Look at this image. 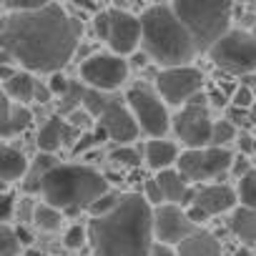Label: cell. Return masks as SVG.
Listing matches in <instances>:
<instances>
[{
    "label": "cell",
    "instance_id": "obj_28",
    "mask_svg": "<svg viewBox=\"0 0 256 256\" xmlns=\"http://www.w3.org/2000/svg\"><path fill=\"white\" fill-rule=\"evenodd\" d=\"M110 161L118 164L120 168H134L141 164V154L134 148V146H128V144H118L113 151H110Z\"/></svg>",
    "mask_w": 256,
    "mask_h": 256
},
{
    "label": "cell",
    "instance_id": "obj_17",
    "mask_svg": "<svg viewBox=\"0 0 256 256\" xmlns=\"http://www.w3.org/2000/svg\"><path fill=\"white\" fill-rule=\"evenodd\" d=\"M3 90L10 100L16 103H33L36 100V90H38V83L36 76L30 70H10V63H3Z\"/></svg>",
    "mask_w": 256,
    "mask_h": 256
},
{
    "label": "cell",
    "instance_id": "obj_22",
    "mask_svg": "<svg viewBox=\"0 0 256 256\" xmlns=\"http://www.w3.org/2000/svg\"><path fill=\"white\" fill-rule=\"evenodd\" d=\"M178 256H221V244L211 231L196 228L188 238L176 246Z\"/></svg>",
    "mask_w": 256,
    "mask_h": 256
},
{
    "label": "cell",
    "instance_id": "obj_12",
    "mask_svg": "<svg viewBox=\"0 0 256 256\" xmlns=\"http://www.w3.org/2000/svg\"><path fill=\"white\" fill-rule=\"evenodd\" d=\"M128 78V60L118 53H96L80 63V80L88 88L113 93Z\"/></svg>",
    "mask_w": 256,
    "mask_h": 256
},
{
    "label": "cell",
    "instance_id": "obj_1",
    "mask_svg": "<svg viewBox=\"0 0 256 256\" xmlns=\"http://www.w3.org/2000/svg\"><path fill=\"white\" fill-rule=\"evenodd\" d=\"M83 23L60 6L6 13L3 18V63H18L30 73L63 70L80 43Z\"/></svg>",
    "mask_w": 256,
    "mask_h": 256
},
{
    "label": "cell",
    "instance_id": "obj_38",
    "mask_svg": "<svg viewBox=\"0 0 256 256\" xmlns=\"http://www.w3.org/2000/svg\"><path fill=\"white\" fill-rule=\"evenodd\" d=\"M148 256H178V251L171 246V244H164V241H156L151 246V254Z\"/></svg>",
    "mask_w": 256,
    "mask_h": 256
},
{
    "label": "cell",
    "instance_id": "obj_45",
    "mask_svg": "<svg viewBox=\"0 0 256 256\" xmlns=\"http://www.w3.org/2000/svg\"><path fill=\"white\" fill-rule=\"evenodd\" d=\"M254 151H256V141H254Z\"/></svg>",
    "mask_w": 256,
    "mask_h": 256
},
{
    "label": "cell",
    "instance_id": "obj_18",
    "mask_svg": "<svg viewBox=\"0 0 256 256\" xmlns=\"http://www.w3.org/2000/svg\"><path fill=\"white\" fill-rule=\"evenodd\" d=\"M158 184H161V191H164V198L166 204H191L194 201V194L196 188H191V181L178 171V168H166V171H158Z\"/></svg>",
    "mask_w": 256,
    "mask_h": 256
},
{
    "label": "cell",
    "instance_id": "obj_47",
    "mask_svg": "<svg viewBox=\"0 0 256 256\" xmlns=\"http://www.w3.org/2000/svg\"><path fill=\"white\" fill-rule=\"evenodd\" d=\"M254 33H256V28H254Z\"/></svg>",
    "mask_w": 256,
    "mask_h": 256
},
{
    "label": "cell",
    "instance_id": "obj_13",
    "mask_svg": "<svg viewBox=\"0 0 256 256\" xmlns=\"http://www.w3.org/2000/svg\"><path fill=\"white\" fill-rule=\"evenodd\" d=\"M204 88V73L194 66H168L156 76V90L168 106H186Z\"/></svg>",
    "mask_w": 256,
    "mask_h": 256
},
{
    "label": "cell",
    "instance_id": "obj_21",
    "mask_svg": "<svg viewBox=\"0 0 256 256\" xmlns=\"http://www.w3.org/2000/svg\"><path fill=\"white\" fill-rule=\"evenodd\" d=\"M144 156H146V164L154 168V171H166L171 166L178 164V146L168 138H151L144 148Z\"/></svg>",
    "mask_w": 256,
    "mask_h": 256
},
{
    "label": "cell",
    "instance_id": "obj_42",
    "mask_svg": "<svg viewBox=\"0 0 256 256\" xmlns=\"http://www.w3.org/2000/svg\"><path fill=\"white\" fill-rule=\"evenodd\" d=\"M76 6H83V8H96V3H93V0H76Z\"/></svg>",
    "mask_w": 256,
    "mask_h": 256
},
{
    "label": "cell",
    "instance_id": "obj_41",
    "mask_svg": "<svg viewBox=\"0 0 256 256\" xmlns=\"http://www.w3.org/2000/svg\"><path fill=\"white\" fill-rule=\"evenodd\" d=\"M18 236H20V241H23V244H30V234H28L26 228H18Z\"/></svg>",
    "mask_w": 256,
    "mask_h": 256
},
{
    "label": "cell",
    "instance_id": "obj_5",
    "mask_svg": "<svg viewBox=\"0 0 256 256\" xmlns=\"http://www.w3.org/2000/svg\"><path fill=\"white\" fill-rule=\"evenodd\" d=\"M168 6L198 53H208L211 46L231 30L234 0H171Z\"/></svg>",
    "mask_w": 256,
    "mask_h": 256
},
{
    "label": "cell",
    "instance_id": "obj_43",
    "mask_svg": "<svg viewBox=\"0 0 256 256\" xmlns=\"http://www.w3.org/2000/svg\"><path fill=\"white\" fill-rule=\"evenodd\" d=\"M234 256H254V254H251V251H248V248H238V251H236V254H234Z\"/></svg>",
    "mask_w": 256,
    "mask_h": 256
},
{
    "label": "cell",
    "instance_id": "obj_29",
    "mask_svg": "<svg viewBox=\"0 0 256 256\" xmlns=\"http://www.w3.org/2000/svg\"><path fill=\"white\" fill-rule=\"evenodd\" d=\"M234 138H236V128H234L231 120H216L214 123V138H211L214 146H226Z\"/></svg>",
    "mask_w": 256,
    "mask_h": 256
},
{
    "label": "cell",
    "instance_id": "obj_32",
    "mask_svg": "<svg viewBox=\"0 0 256 256\" xmlns=\"http://www.w3.org/2000/svg\"><path fill=\"white\" fill-rule=\"evenodd\" d=\"M88 241V226L83 228V226H70L68 231H66V246L68 248H80L83 244Z\"/></svg>",
    "mask_w": 256,
    "mask_h": 256
},
{
    "label": "cell",
    "instance_id": "obj_15",
    "mask_svg": "<svg viewBox=\"0 0 256 256\" xmlns=\"http://www.w3.org/2000/svg\"><path fill=\"white\" fill-rule=\"evenodd\" d=\"M80 128L70 120H66L63 113H56L50 118H46V123L40 126V131L36 136V144H38V151H46V154H56L58 148H66V146H76V141L80 138Z\"/></svg>",
    "mask_w": 256,
    "mask_h": 256
},
{
    "label": "cell",
    "instance_id": "obj_10",
    "mask_svg": "<svg viewBox=\"0 0 256 256\" xmlns=\"http://www.w3.org/2000/svg\"><path fill=\"white\" fill-rule=\"evenodd\" d=\"M214 118L208 113V106L204 103V96L191 98L186 106H181V110L174 116V134L178 136L181 144H186L188 148H204L211 146L214 138Z\"/></svg>",
    "mask_w": 256,
    "mask_h": 256
},
{
    "label": "cell",
    "instance_id": "obj_44",
    "mask_svg": "<svg viewBox=\"0 0 256 256\" xmlns=\"http://www.w3.org/2000/svg\"><path fill=\"white\" fill-rule=\"evenodd\" d=\"M26 256H48V254H43V251H33V248H30Z\"/></svg>",
    "mask_w": 256,
    "mask_h": 256
},
{
    "label": "cell",
    "instance_id": "obj_6",
    "mask_svg": "<svg viewBox=\"0 0 256 256\" xmlns=\"http://www.w3.org/2000/svg\"><path fill=\"white\" fill-rule=\"evenodd\" d=\"M83 110L116 144H128L141 134V126H138L136 116L131 113V108H128V103H120V98H116L113 93H103V90H96V88L86 86Z\"/></svg>",
    "mask_w": 256,
    "mask_h": 256
},
{
    "label": "cell",
    "instance_id": "obj_39",
    "mask_svg": "<svg viewBox=\"0 0 256 256\" xmlns=\"http://www.w3.org/2000/svg\"><path fill=\"white\" fill-rule=\"evenodd\" d=\"M251 100H254V93H251L246 86H244V88H238V90H236V96H234V103H236V106H241V108H248V106H251Z\"/></svg>",
    "mask_w": 256,
    "mask_h": 256
},
{
    "label": "cell",
    "instance_id": "obj_9",
    "mask_svg": "<svg viewBox=\"0 0 256 256\" xmlns=\"http://www.w3.org/2000/svg\"><path fill=\"white\" fill-rule=\"evenodd\" d=\"M96 33L100 40H106L110 53H118V56L136 53V48L144 40L141 18H136L128 10H118V8H110L96 16Z\"/></svg>",
    "mask_w": 256,
    "mask_h": 256
},
{
    "label": "cell",
    "instance_id": "obj_20",
    "mask_svg": "<svg viewBox=\"0 0 256 256\" xmlns=\"http://www.w3.org/2000/svg\"><path fill=\"white\" fill-rule=\"evenodd\" d=\"M33 123V113L26 103H16L6 96L3 100V138L10 141L13 136H20L28 131V126Z\"/></svg>",
    "mask_w": 256,
    "mask_h": 256
},
{
    "label": "cell",
    "instance_id": "obj_36",
    "mask_svg": "<svg viewBox=\"0 0 256 256\" xmlns=\"http://www.w3.org/2000/svg\"><path fill=\"white\" fill-rule=\"evenodd\" d=\"M36 201L30 198V196H23L20 201H18V221H23V224H28V221H33V214H36Z\"/></svg>",
    "mask_w": 256,
    "mask_h": 256
},
{
    "label": "cell",
    "instance_id": "obj_14",
    "mask_svg": "<svg viewBox=\"0 0 256 256\" xmlns=\"http://www.w3.org/2000/svg\"><path fill=\"white\" fill-rule=\"evenodd\" d=\"M154 231L156 241L178 246L196 231V224L191 221L188 211H184L178 204H161L154 208Z\"/></svg>",
    "mask_w": 256,
    "mask_h": 256
},
{
    "label": "cell",
    "instance_id": "obj_7",
    "mask_svg": "<svg viewBox=\"0 0 256 256\" xmlns=\"http://www.w3.org/2000/svg\"><path fill=\"white\" fill-rule=\"evenodd\" d=\"M208 58L216 68L231 76H248L256 70V33L231 28L224 33L208 50Z\"/></svg>",
    "mask_w": 256,
    "mask_h": 256
},
{
    "label": "cell",
    "instance_id": "obj_35",
    "mask_svg": "<svg viewBox=\"0 0 256 256\" xmlns=\"http://www.w3.org/2000/svg\"><path fill=\"white\" fill-rule=\"evenodd\" d=\"M13 216H18V201H16V196L6 188V191H3V214H0V218H3V224H10Z\"/></svg>",
    "mask_w": 256,
    "mask_h": 256
},
{
    "label": "cell",
    "instance_id": "obj_40",
    "mask_svg": "<svg viewBox=\"0 0 256 256\" xmlns=\"http://www.w3.org/2000/svg\"><path fill=\"white\" fill-rule=\"evenodd\" d=\"M254 141H256V138H251L248 134H241V136H238V148H241V154H254Z\"/></svg>",
    "mask_w": 256,
    "mask_h": 256
},
{
    "label": "cell",
    "instance_id": "obj_25",
    "mask_svg": "<svg viewBox=\"0 0 256 256\" xmlns=\"http://www.w3.org/2000/svg\"><path fill=\"white\" fill-rule=\"evenodd\" d=\"M33 224H36L40 231H58V228H60V224H63V211L43 201V204H38V206H36Z\"/></svg>",
    "mask_w": 256,
    "mask_h": 256
},
{
    "label": "cell",
    "instance_id": "obj_19",
    "mask_svg": "<svg viewBox=\"0 0 256 256\" xmlns=\"http://www.w3.org/2000/svg\"><path fill=\"white\" fill-rule=\"evenodd\" d=\"M28 171H30L28 156H26L20 148H16V146H10V144L6 141V146H3V158H0V178H3V186L8 188L10 184L23 181V178L28 176Z\"/></svg>",
    "mask_w": 256,
    "mask_h": 256
},
{
    "label": "cell",
    "instance_id": "obj_26",
    "mask_svg": "<svg viewBox=\"0 0 256 256\" xmlns=\"http://www.w3.org/2000/svg\"><path fill=\"white\" fill-rule=\"evenodd\" d=\"M20 246H23V241L18 236V228H13L10 224L0 226V256H18Z\"/></svg>",
    "mask_w": 256,
    "mask_h": 256
},
{
    "label": "cell",
    "instance_id": "obj_4",
    "mask_svg": "<svg viewBox=\"0 0 256 256\" xmlns=\"http://www.w3.org/2000/svg\"><path fill=\"white\" fill-rule=\"evenodd\" d=\"M144 26V50L151 60H156L161 68L168 66H191V60L198 56L191 36L176 18L168 3L151 6L141 13Z\"/></svg>",
    "mask_w": 256,
    "mask_h": 256
},
{
    "label": "cell",
    "instance_id": "obj_3",
    "mask_svg": "<svg viewBox=\"0 0 256 256\" xmlns=\"http://www.w3.org/2000/svg\"><path fill=\"white\" fill-rule=\"evenodd\" d=\"M108 178L86 164H58L40 181V196L46 204L76 216L78 211H90V206L108 194Z\"/></svg>",
    "mask_w": 256,
    "mask_h": 256
},
{
    "label": "cell",
    "instance_id": "obj_8",
    "mask_svg": "<svg viewBox=\"0 0 256 256\" xmlns=\"http://www.w3.org/2000/svg\"><path fill=\"white\" fill-rule=\"evenodd\" d=\"M126 103L131 108V113L136 116L141 131L151 138H164L171 126H174V118L168 116V103L161 98V93L156 90V86H146V83H138L134 88H128L126 93Z\"/></svg>",
    "mask_w": 256,
    "mask_h": 256
},
{
    "label": "cell",
    "instance_id": "obj_34",
    "mask_svg": "<svg viewBox=\"0 0 256 256\" xmlns=\"http://www.w3.org/2000/svg\"><path fill=\"white\" fill-rule=\"evenodd\" d=\"M146 191H144V196L154 204V206H161V204H166V198H164V191H161V184H158V178H148L146 181V186H144Z\"/></svg>",
    "mask_w": 256,
    "mask_h": 256
},
{
    "label": "cell",
    "instance_id": "obj_37",
    "mask_svg": "<svg viewBox=\"0 0 256 256\" xmlns=\"http://www.w3.org/2000/svg\"><path fill=\"white\" fill-rule=\"evenodd\" d=\"M248 171H251V161H248V156H246V154H238V156H234L231 174H234L236 178H241V176H246Z\"/></svg>",
    "mask_w": 256,
    "mask_h": 256
},
{
    "label": "cell",
    "instance_id": "obj_11",
    "mask_svg": "<svg viewBox=\"0 0 256 256\" xmlns=\"http://www.w3.org/2000/svg\"><path fill=\"white\" fill-rule=\"evenodd\" d=\"M234 154L226 146H204V148H188L178 156V171L188 181H211L224 174H231Z\"/></svg>",
    "mask_w": 256,
    "mask_h": 256
},
{
    "label": "cell",
    "instance_id": "obj_30",
    "mask_svg": "<svg viewBox=\"0 0 256 256\" xmlns=\"http://www.w3.org/2000/svg\"><path fill=\"white\" fill-rule=\"evenodd\" d=\"M56 3V0H3L6 13H20V10H38Z\"/></svg>",
    "mask_w": 256,
    "mask_h": 256
},
{
    "label": "cell",
    "instance_id": "obj_46",
    "mask_svg": "<svg viewBox=\"0 0 256 256\" xmlns=\"http://www.w3.org/2000/svg\"><path fill=\"white\" fill-rule=\"evenodd\" d=\"M254 120H256V113H254Z\"/></svg>",
    "mask_w": 256,
    "mask_h": 256
},
{
    "label": "cell",
    "instance_id": "obj_2",
    "mask_svg": "<svg viewBox=\"0 0 256 256\" xmlns=\"http://www.w3.org/2000/svg\"><path fill=\"white\" fill-rule=\"evenodd\" d=\"M154 238V204L141 194H123L113 211L88 221L93 256H148Z\"/></svg>",
    "mask_w": 256,
    "mask_h": 256
},
{
    "label": "cell",
    "instance_id": "obj_16",
    "mask_svg": "<svg viewBox=\"0 0 256 256\" xmlns=\"http://www.w3.org/2000/svg\"><path fill=\"white\" fill-rule=\"evenodd\" d=\"M236 204H238V194L231 186H226V184H206V186H198L196 188L194 201L188 206L201 208L211 218V216H218V214L231 211Z\"/></svg>",
    "mask_w": 256,
    "mask_h": 256
},
{
    "label": "cell",
    "instance_id": "obj_27",
    "mask_svg": "<svg viewBox=\"0 0 256 256\" xmlns=\"http://www.w3.org/2000/svg\"><path fill=\"white\" fill-rule=\"evenodd\" d=\"M238 201L241 206H248V208H256V168H251L246 176L238 178Z\"/></svg>",
    "mask_w": 256,
    "mask_h": 256
},
{
    "label": "cell",
    "instance_id": "obj_24",
    "mask_svg": "<svg viewBox=\"0 0 256 256\" xmlns=\"http://www.w3.org/2000/svg\"><path fill=\"white\" fill-rule=\"evenodd\" d=\"M231 231L246 241V244H256V208H248V206H241L231 214V221H228Z\"/></svg>",
    "mask_w": 256,
    "mask_h": 256
},
{
    "label": "cell",
    "instance_id": "obj_23",
    "mask_svg": "<svg viewBox=\"0 0 256 256\" xmlns=\"http://www.w3.org/2000/svg\"><path fill=\"white\" fill-rule=\"evenodd\" d=\"M60 161L56 158V154H46V151H38V156L30 161V171H28V176L23 178V191L26 194H38L40 191V181H43V176L53 168V166H58Z\"/></svg>",
    "mask_w": 256,
    "mask_h": 256
},
{
    "label": "cell",
    "instance_id": "obj_33",
    "mask_svg": "<svg viewBox=\"0 0 256 256\" xmlns=\"http://www.w3.org/2000/svg\"><path fill=\"white\" fill-rule=\"evenodd\" d=\"M48 86H50L53 96H60V98H63V96L70 90L73 80H70V78H66V76H63V70H58V73H50V80H48Z\"/></svg>",
    "mask_w": 256,
    "mask_h": 256
},
{
    "label": "cell",
    "instance_id": "obj_31",
    "mask_svg": "<svg viewBox=\"0 0 256 256\" xmlns=\"http://www.w3.org/2000/svg\"><path fill=\"white\" fill-rule=\"evenodd\" d=\"M118 201H120V194L108 191V194H103V196H100V198L90 206V214H93V216H103V214L113 211V208L118 206Z\"/></svg>",
    "mask_w": 256,
    "mask_h": 256
}]
</instances>
